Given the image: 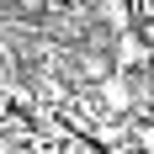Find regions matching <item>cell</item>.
Returning a JSON list of instances; mask_svg holds the SVG:
<instances>
[{
	"mask_svg": "<svg viewBox=\"0 0 154 154\" xmlns=\"http://www.w3.org/2000/svg\"><path fill=\"white\" fill-rule=\"evenodd\" d=\"M96 91H101L106 112H117V117H128V112L138 106V91H133V75H128V69H112V75H101V80H96Z\"/></svg>",
	"mask_w": 154,
	"mask_h": 154,
	"instance_id": "cell-2",
	"label": "cell"
},
{
	"mask_svg": "<svg viewBox=\"0 0 154 154\" xmlns=\"http://www.w3.org/2000/svg\"><path fill=\"white\" fill-rule=\"evenodd\" d=\"M59 154H91V149H85V143H64Z\"/></svg>",
	"mask_w": 154,
	"mask_h": 154,
	"instance_id": "cell-7",
	"label": "cell"
},
{
	"mask_svg": "<svg viewBox=\"0 0 154 154\" xmlns=\"http://www.w3.org/2000/svg\"><path fill=\"white\" fill-rule=\"evenodd\" d=\"M101 16H106L117 32H128V0H101Z\"/></svg>",
	"mask_w": 154,
	"mask_h": 154,
	"instance_id": "cell-3",
	"label": "cell"
},
{
	"mask_svg": "<svg viewBox=\"0 0 154 154\" xmlns=\"http://www.w3.org/2000/svg\"><path fill=\"white\" fill-rule=\"evenodd\" d=\"M5 154H37V149H27V143H16V149H5Z\"/></svg>",
	"mask_w": 154,
	"mask_h": 154,
	"instance_id": "cell-8",
	"label": "cell"
},
{
	"mask_svg": "<svg viewBox=\"0 0 154 154\" xmlns=\"http://www.w3.org/2000/svg\"><path fill=\"white\" fill-rule=\"evenodd\" d=\"M133 143H138L143 154H154V117H138V122H133Z\"/></svg>",
	"mask_w": 154,
	"mask_h": 154,
	"instance_id": "cell-4",
	"label": "cell"
},
{
	"mask_svg": "<svg viewBox=\"0 0 154 154\" xmlns=\"http://www.w3.org/2000/svg\"><path fill=\"white\" fill-rule=\"evenodd\" d=\"M138 32H143V43H154V16H149V21H143Z\"/></svg>",
	"mask_w": 154,
	"mask_h": 154,
	"instance_id": "cell-6",
	"label": "cell"
},
{
	"mask_svg": "<svg viewBox=\"0 0 154 154\" xmlns=\"http://www.w3.org/2000/svg\"><path fill=\"white\" fill-rule=\"evenodd\" d=\"M154 64V43H143L138 27L117 32V43H112V69H128V75H138V69H149Z\"/></svg>",
	"mask_w": 154,
	"mask_h": 154,
	"instance_id": "cell-1",
	"label": "cell"
},
{
	"mask_svg": "<svg viewBox=\"0 0 154 154\" xmlns=\"http://www.w3.org/2000/svg\"><path fill=\"white\" fill-rule=\"evenodd\" d=\"M16 5H21V11H43L48 0H16Z\"/></svg>",
	"mask_w": 154,
	"mask_h": 154,
	"instance_id": "cell-5",
	"label": "cell"
}]
</instances>
